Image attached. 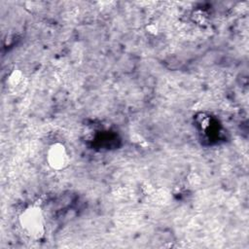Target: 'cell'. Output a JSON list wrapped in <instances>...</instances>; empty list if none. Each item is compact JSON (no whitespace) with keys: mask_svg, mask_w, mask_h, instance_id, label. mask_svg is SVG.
Returning <instances> with one entry per match:
<instances>
[{"mask_svg":"<svg viewBox=\"0 0 249 249\" xmlns=\"http://www.w3.org/2000/svg\"><path fill=\"white\" fill-rule=\"evenodd\" d=\"M20 223L22 228L33 237H40L44 233L43 216L39 208L30 207L26 209L21 217Z\"/></svg>","mask_w":249,"mask_h":249,"instance_id":"1","label":"cell"},{"mask_svg":"<svg viewBox=\"0 0 249 249\" xmlns=\"http://www.w3.org/2000/svg\"><path fill=\"white\" fill-rule=\"evenodd\" d=\"M48 161L53 168H63L68 161V156L65 148L60 144L53 145L48 152Z\"/></svg>","mask_w":249,"mask_h":249,"instance_id":"2","label":"cell"}]
</instances>
